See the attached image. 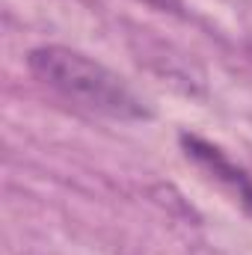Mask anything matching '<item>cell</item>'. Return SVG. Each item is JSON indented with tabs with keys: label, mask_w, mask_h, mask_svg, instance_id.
<instances>
[{
	"label": "cell",
	"mask_w": 252,
	"mask_h": 255,
	"mask_svg": "<svg viewBox=\"0 0 252 255\" xmlns=\"http://www.w3.org/2000/svg\"><path fill=\"white\" fill-rule=\"evenodd\" d=\"M30 74L65 101L116 122H145L151 107L104 63L65 45H39L27 54Z\"/></svg>",
	"instance_id": "6da1fadb"
},
{
	"label": "cell",
	"mask_w": 252,
	"mask_h": 255,
	"mask_svg": "<svg viewBox=\"0 0 252 255\" xmlns=\"http://www.w3.org/2000/svg\"><path fill=\"white\" fill-rule=\"evenodd\" d=\"M181 151L187 154V160H193L199 169H205L214 181H220L226 190L235 196V202H241V208L252 217V175L238 166L220 145H214L211 139L199 136V133H181L178 136Z\"/></svg>",
	"instance_id": "7a4b0ae2"
},
{
	"label": "cell",
	"mask_w": 252,
	"mask_h": 255,
	"mask_svg": "<svg viewBox=\"0 0 252 255\" xmlns=\"http://www.w3.org/2000/svg\"><path fill=\"white\" fill-rule=\"evenodd\" d=\"M142 3L157 9V12H169V15H181L184 12V0H142Z\"/></svg>",
	"instance_id": "3957f363"
}]
</instances>
